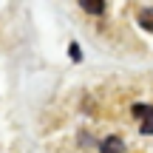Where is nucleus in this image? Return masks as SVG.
<instances>
[{
    "instance_id": "7ed1b4c3",
    "label": "nucleus",
    "mask_w": 153,
    "mask_h": 153,
    "mask_svg": "<svg viewBox=\"0 0 153 153\" xmlns=\"http://www.w3.org/2000/svg\"><path fill=\"white\" fill-rule=\"evenodd\" d=\"M68 54H71V60H76V62H79V60H82V51H79V48H76V45H74V43H71V48H68Z\"/></svg>"
},
{
    "instance_id": "f257e3e1",
    "label": "nucleus",
    "mask_w": 153,
    "mask_h": 153,
    "mask_svg": "<svg viewBox=\"0 0 153 153\" xmlns=\"http://www.w3.org/2000/svg\"><path fill=\"white\" fill-rule=\"evenodd\" d=\"M139 23L153 31V9H139Z\"/></svg>"
},
{
    "instance_id": "f03ea898",
    "label": "nucleus",
    "mask_w": 153,
    "mask_h": 153,
    "mask_svg": "<svg viewBox=\"0 0 153 153\" xmlns=\"http://www.w3.org/2000/svg\"><path fill=\"white\" fill-rule=\"evenodd\" d=\"M82 9H85V11H91V14H102V11H105V6H102V3H82Z\"/></svg>"
}]
</instances>
